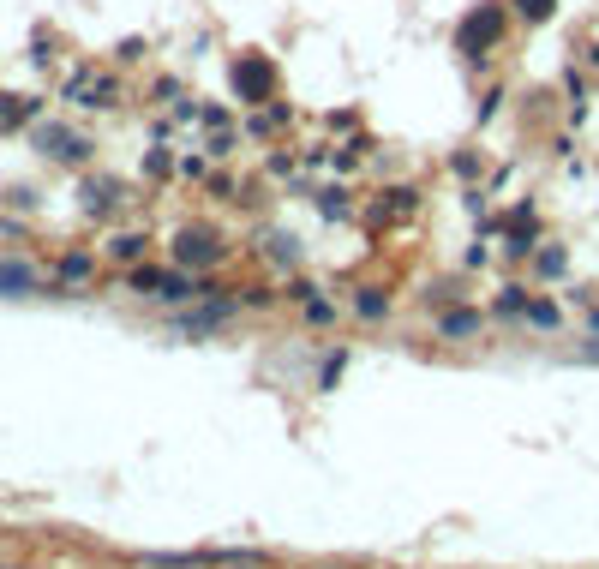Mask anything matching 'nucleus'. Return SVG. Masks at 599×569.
<instances>
[{
    "label": "nucleus",
    "instance_id": "obj_1",
    "mask_svg": "<svg viewBox=\"0 0 599 569\" xmlns=\"http://www.w3.org/2000/svg\"><path fill=\"white\" fill-rule=\"evenodd\" d=\"M498 36H504V6H474L462 18V30H456V48L462 54H486V48H498Z\"/></svg>",
    "mask_w": 599,
    "mask_h": 569
},
{
    "label": "nucleus",
    "instance_id": "obj_2",
    "mask_svg": "<svg viewBox=\"0 0 599 569\" xmlns=\"http://www.w3.org/2000/svg\"><path fill=\"white\" fill-rule=\"evenodd\" d=\"M234 90H240V96H270V90H276V66L258 60V54L240 60V66H234Z\"/></svg>",
    "mask_w": 599,
    "mask_h": 569
},
{
    "label": "nucleus",
    "instance_id": "obj_3",
    "mask_svg": "<svg viewBox=\"0 0 599 569\" xmlns=\"http://www.w3.org/2000/svg\"><path fill=\"white\" fill-rule=\"evenodd\" d=\"M174 258H180V264H216V258H222V246H216V234L186 228V234H180V246H174Z\"/></svg>",
    "mask_w": 599,
    "mask_h": 569
},
{
    "label": "nucleus",
    "instance_id": "obj_4",
    "mask_svg": "<svg viewBox=\"0 0 599 569\" xmlns=\"http://www.w3.org/2000/svg\"><path fill=\"white\" fill-rule=\"evenodd\" d=\"M132 288H144V294H156V300H186V294H192V282H186V276H168V270H138Z\"/></svg>",
    "mask_w": 599,
    "mask_h": 569
},
{
    "label": "nucleus",
    "instance_id": "obj_5",
    "mask_svg": "<svg viewBox=\"0 0 599 569\" xmlns=\"http://www.w3.org/2000/svg\"><path fill=\"white\" fill-rule=\"evenodd\" d=\"M36 144H42V156H54V162H78V156L90 150L78 132H60V126H42V138H36Z\"/></svg>",
    "mask_w": 599,
    "mask_h": 569
},
{
    "label": "nucleus",
    "instance_id": "obj_6",
    "mask_svg": "<svg viewBox=\"0 0 599 569\" xmlns=\"http://www.w3.org/2000/svg\"><path fill=\"white\" fill-rule=\"evenodd\" d=\"M30 288H36L30 264H0V294H30Z\"/></svg>",
    "mask_w": 599,
    "mask_h": 569
},
{
    "label": "nucleus",
    "instance_id": "obj_7",
    "mask_svg": "<svg viewBox=\"0 0 599 569\" xmlns=\"http://www.w3.org/2000/svg\"><path fill=\"white\" fill-rule=\"evenodd\" d=\"M228 312H234V306H204V312H186V318H180V330H216Z\"/></svg>",
    "mask_w": 599,
    "mask_h": 569
},
{
    "label": "nucleus",
    "instance_id": "obj_8",
    "mask_svg": "<svg viewBox=\"0 0 599 569\" xmlns=\"http://www.w3.org/2000/svg\"><path fill=\"white\" fill-rule=\"evenodd\" d=\"M480 330V312H444V336H474Z\"/></svg>",
    "mask_w": 599,
    "mask_h": 569
},
{
    "label": "nucleus",
    "instance_id": "obj_9",
    "mask_svg": "<svg viewBox=\"0 0 599 569\" xmlns=\"http://www.w3.org/2000/svg\"><path fill=\"white\" fill-rule=\"evenodd\" d=\"M516 12L540 24V18H552V12H558V0H516Z\"/></svg>",
    "mask_w": 599,
    "mask_h": 569
},
{
    "label": "nucleus",
    "instance_id": "obj_10",
    "mask_svg": "<svg viewBox=\"0 0 599 569\" xmlns=\"http://www.w3.org/2000/svg\"><path fill=\"white\" fill-rule=\"evenodd\" d=\"M360 312H366V318H384V312H390V300H384L378 288H366V294H360Z\"/></svg>",
    "mask_w": 599,
    "mask_h": 569
},
{
    "label": "nucleus",
    "instance_id": "obj_11",
    "mask_svg": "<svg viewBox=\"0 0 599 569\" xmlns=\"http://www.w3.org/2000/svg\"><path fill=\"white\" fill-rule=\"evenodd\" d=\"M24 114H30L24 102H12V96H0V126H12V120H24Z\"/></svg>",
    "mask_w": 599,
    "mask_h": 569
},
{
    "label": "nucleus",
    "instance_id": "obj_12",
    "mask_svg": "<svg viewBox=\"0 0 599 569\" xmlns=\"http://www.w3.org/2000/svg\"><path fill=\"white\" fill-rule=\"evenodd\" d=\"M582 360H594V366H599V342H588V348H582Z\"/></svg>",
    "mask_w": 599,
    "mask_h": 569
}]
</instances>
